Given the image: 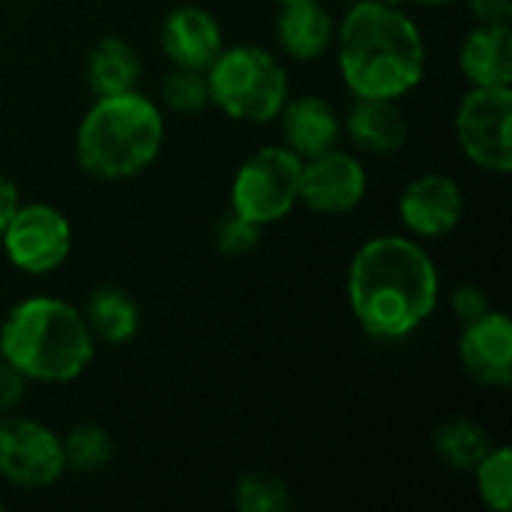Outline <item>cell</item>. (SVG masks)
Segmentation results:
<instances>
[{
  "mask_svg": "<svg viewBox=\"0 0 512 512\" xmlns=\"http://www.w3.org/2000/svg\"><path fill=\"white\" fill-rule=\"evenodd\" d=\"M348 306L372 339L396 342L420 330L441 297V273L411 234L366 240L348 267Z\"/></svg>",
  "mask_w": 512,
  "mask_h": 512,
  "instance_id": "obj_1",
  "label": "cell"
},
{
  "mask_svg": "<svg viewBox=\"0 0 512 512\" xmlns=\"http://www.w3.org/2000/svg\"><path fill=\"white\" fill-rule=\"evenodd\" d=\"M141 72L144 69H141L138 51L120 36L99 39L87 54V81H90V90L96 96H114V93L138 90Z\"/></svg>",
  "mask_w": 512,
  "mask_h": 512,
  "instance_id": "obj_18",
  "label": "cell"
},
{
  "mask_svg": "<svg viewBox=\"0 0 512 512\" xmlns=\"http://www.w3.org/2000/svg\"><path fill=\"white\" fill-rule=\"evenodd\" d=\"M165 141L162 108L141 90L96 96L75 132V159L96 180L117 183L147 171Z\"/></svg>",
  "mask_w": 512,
  "mask_h": 512,
  "instance_id": "obj_4",
  "label": "cell"
},
{
  "mask_svg": "<svg viewBox=\"0 0 512 512\" xmlns=\"http://www.w3.org/2000/svg\"><path fill=\"white\" fill-rule=\"evenodd\" d=\"M339 72L351 96L402 99L426 75V42L417 21L387 0L351 3L336 24Z\"/></svg>",
  "mask_w": 512,
  "mask_h": 512,
  "instance_id": "obj_2",
  "label": "cell"
},
{
  "mask_svg": "<svg viewBox=\"0 0 512 512\" xmlns=\"http://www.w3.org/2000/svg\"><path fill=\"white\" fill-rule=\"evenodd\" d=\"M465 216V192L459 180L441 171L414 177L399 195V219L411 237L438 240L459 228Z\"/></svg>",
  "mask_w": 512,
  "mask_h": 512,
  "instance_id": "obj_11",
  "label": "cell"
},
{
  "mask_svg": "<svg viewBox=\"0 0 512 512\" xmlns=\"http://www.w3.org/2000/svg\"><path fill=\"white\" fill-rule=\"evenodd\" d=\"M0 510H3V501H0Z\"/></svg>",
  "mask_w": 512,
  "mask_h": 512,
  "instance_id": "obj_33",
  "label": "cell"
},
{
  "mask_svg": "<svg viewBox=\"0 0 512 512\" xmlns=\"http://www.w3.org/2000/svg\"><path fill=\"white\" fill-rule=\"evenodd\" d=\"M276 39L291 60L309 63L333 45L336 24L330 12L321 6V0H294V3H282L279 9Z\"/></svg>",
  "mask_w": 512,
  "mask_h": 512,
  "instance_id": "obj_17",
  "label": "cell"
},
{
  "mask_svg": "<svg viewBox=\"0 0 512 512\" xmlns=\"http://www.w3.org/2000/svg\"><path fill=\"white\" fill-rule=\"evenodd\" d=\"M369 189L366 165L339 147L303 159L300 171V204L321 216H342L363 204Z\"/></svg>",
  "mask_w": 512,
  "mask_h": 512,
  "instance_id": "obj_10",
  "label": "cell"
},
{
  "mask_svg": "<svg viewBox=\"0 0 512 512\" xmlns=\"http://www.w3.org/2000/svg\"><path fill=\"white\" fill-rule=\"evenodd\" d=\"M477 483V495L483 507L492 512H510L512 507V450L507 444H495L471 471Z\"/></svg>",
  "mask_w": 512,
  "mask_h": 512,
  "instance_id": "obj_22",
  "label": "cell"
},
{
  "mask_svg": "<svg viewBox=\"0 0 512 512\" xmlns=\"http://www.w3.org/2000/svg\"><path fill=\"white\" fill-rule=\"evenodd\" d=\"M66 471L78 474H96L111 465L114 459V441L99 426H75L60 438Z\"/></svg>",
  "mask_w": 512,
  "mask_h": 512,
  "instance_id": "obj_21",
  "label": "cell"
},
{
  "mask_svg": "<svg viewBox=\"0 0 512 512\" xmlns=\"http://www.w3.org/2000/svg\"><path fill=\"white\" fill-rule=\"evenodd\" d=\"M456 141L483 171H512V87H471L456 108Z\"/></svg>",
  "mask_w": 512,
  "mask_h": 512,
  "instance_id": "obj_7",
  "label": "cell"
},
{
  "mask_svg": "<svg viewBox=\"0 0 512 512\" xmlns=\"http://www.w3.org/2000/svg\"><path fill=\"white\" fill-rule=\"evenodd\" d=\"M159 42L171 66H186V69H201V72H207V66L225 48V36H222L216 15L201 6L171 9L162 21Z\"/></svg>",
  "mask_w": 512,
  "mask_h": 512,
  "instance_id": "obj_13",
  "label": "cell"
},
{
  "mask_svg": "<svg viewBox=\"0 0 512 512\" xmlns=\"http://www.w3.org/2000/svg\"><path fill=\"white\" fill-rule=\"evenodd\" d=\"M492 447V435L480 423L465 417L450 420L435 432V453L453 471H474Z\"/></svg>",
  "mask_w": 512,
  "mask_h": 512,
  "instance_id": "obj_20",
  "label": "cell"
},
{
  "mask_svg": "<svg viewBox=\"0 0 512 512\" xmlns=\"http://www.w3.org/2000/svg\"><path fill=\"white\" fill-rule=\"evenodd\" d=\"M210 105L240 123H270L291 96L282 60L261 45H228L207 66Z\"/></svg>",
  "mask_w": 512,
  "mask_h": 512,
  "instance_id": "obj_5",
  "label": "cell"
},
{
  "mask_svg": "<svg viewBox=\"0 0 512 512\" xmlns=\"http://www.w3.org/2000/svg\"><path fill=\"white\" fill-rule=\"evenodd\" d=\"M27 378L0 357V414H9L21 399H24V390H27Z\"/></svg>",
  "mask_w": 512,
  "mask_h": 512,
  "instance_id": "obj_27",
  "label": "cell"
},
{
  "mask_svg": "<svg viewBox=\"0 0 512 512\" xmlns=\"http://www.w3.org/2000/svg\"><path fill=\"white\" fill-rule=\"evenodd\" d=\"M0 240L12 267L30 276H45L69 258L72 225L66 213H60L45 201L18 204Z\"/></svg>",
  "mask_w": 512,
  "mask_h": 512,
  "instance_id": "obj_8",
  "label": "cell"
},
{
  "mask_svg": "<svg viewBox=\"0 0 512 512\" xmlns=\"http://www.w3.org/2000/svg\"><path fill=\"white\" fill-rule=\"evenodd\" d=\"M162 102L177 111V114H195L210 105V87H207V72L201 69H186L174 66L162 78Z\"/></svg>",
  "mask_w": 512,
  "mask_h": 512,
  "instance_id": "obj_24",
  "label": "cell"
},
{
  "mask_svg": "<svg viewBox=\"0 0 512 512\" xmlns=\"http://www.w3.org/2000/svg\"><path fill=\"white\" fill-rule=\"evenodd\" d=\"M492 306H489V300H486V291H480L477 285H462V288H456V294H453V315L462 321V324H471V321H477L480 315H486Z\"/></svg>",
  "mask_w": 512,
  "mask_h": 512,
  "instance_id": "obj_26",
  "label": "cell"
},
{
  "mask_svg": "<svg viewBox=\"0 0 512 512\" xmlns=\"http://www.w3.org/2000/svg\"><path fill=\"white\" fill-rule=\"evenodd\" d=\"M351 3H360V0H351ZM387 3H399L402 6V0H387Z\"/></svg>",
  "mask_w": 512,
  "mask_h": 512,
  "instance_id": "obj_31",
  "label": "cell"
},
{
  "mask_svg": "<svg viewBox=\"0 0 512 512\" xmlns=\"http://www.w3.org/2000/svg\"><path fill=\"white\" fill-rule=\"evenodd\" d=\"M0 357L27 381L69 384L96 357V339L84 312L60 297H27L0 324Z\"/></svg>",
  "mask_w": 512,
  "mask_h": 512,
  "instance_id": "obj_3",
  "label": "cell"
},
{
  "mask_svg": "<svg viewBox=\"0 0 512 512\" xmlns=\"http://www.w3.org/2000/svg\"><path fill=\"white\" fill-rule=\"evenodd\" d=\"M18 189H15V183L12 180H6L3 174H0V234H3V228L9 225V219L15 216V210H18Z\"/></svg>",
  "mask_w": 512,
  "mask_h": 512,
  "instance_id": "obj_29",
  "label": "cell"
},
{
  "mask_svg": "<svg viewBox=\"0 0 512 512\" xmlns=\"http://www.w3.org/2000/svg\"><path fill=\"white\" fill-rule=\"evenodd\" d=\"M402 3H423V6H444V3H453V0H402Z\"/></svg>",
  "mask_w": 512,
  "mask_h": 512,
  "instance_id": "obj_30",
  "label": "cell"
},
{
  "mask_svg": "<svg viewBox=\"0 0 512 512\" xmlns=\"http://www.w3.org/2000/svg\"><path fill=\"white\" fill-rule=\"evenodd\" d=\"M342 132H348L351 144L369 156H393L408 141V120L396 99H372L354 96Z\"/></svg>",
  "mask_w": 512,
  "mask_h": 512,
  "instance_id": "obj_15",
  "label": "cell"
},
{
  "mask_svg": "<svg viewBox=\"0 0 512 512\" xmlns=\"http://www.w3.org/2000/svg\"><path fill=\"white\" fill-rule=\"evenodd\" d=\"M276 120L282 123L285 147L300 159H312L339 147L342 117L324 96H288Z\"/></svg>",
  "mask_w": 512,
  "mask_h": 512,
  "instance_id": "obj_14",
  "label": "cell"
},
{
  "mask_svg": "<svg viewBox=\"0 0 512 512\" xmlns=\"http://www.w3.org/2000/svg\"><path fill=\"white\" fill-rule=\"evenodd\" d=\"M84 321L96 342L105 345H123L138 333L141 315L135 300L120 288H99L90 294L84 306Z\"/></svg>",
  "mask_w": 512,
  "mask_h": 512,
  "instance_id": "obj_19",
  "label": "cell"
},
{
  "mask_svg": "<svg viewBox=\"0 0 512 512\" xmlns=\"http://www.w3.org/2000/svg\"><path fill=\"white\" fill-rule=\"evenodd\" d=\"M234 504L240 512H288L291 492L279 477L264 471H249L237 480Z\"/></svg>",
  "mask_w": 512,
  "mask_h": 512,
  "instance_id": "obj_23",
  "label": "cell"
},
{
  "mask_svg": "<svg viewBox=\"0 0 512 512\" xmlns=\"http://www.w3.org/2000/svg\"><path fill=\"white\" fill-rule=\"evenodd\" d=\"M471 15L480 24H510L512 0H468Z\"/></svg>",
  "mask_w": 512,
  "mask_h": 512,
  "instance_id": "obj_28",
  "label": "cell"
},
{
  "mask_svg": "<svg viewBox=\"0 0 512 512\" xmlns=\"http://www.w3.org/2000/svg\"><path fill=\"white\" fill-rule=\"evenodd\" d=\"M66 471L60 438L27 417L0 420V480L18 489H48Z\"/></svg>",
  "mask_w": 512,
  "mask_h": 512,
  "instance_id": "obj_9",
  "label": "cell"
},
{
  "mask_svg": "<svg viewBox=\"0 0 512 512\" xmlns=\"http://www.w3.org/2000/svg\"><path fill=\"white\" fill-rule=\"evenodd\" d=\"M459 363L465 375L483 387H510L512 381V321L507 312L489 309L471 324H462Z\"/></svg>",
  "mask_w": 512,
  "mask_h": 512,
  "instance_id": "obj_12",
  "label": "cell"
},
{
  "mask_svg": "<svg viewBox=\"0 0 512 512\" xmlns=\"http://www.w3.org/2000/svg\"><path fill=\"white\" fill-rule=\"evenodd\" d=\"M459 69L471 87H512L510 24H477L459 48Z\"/></svg>",
  "mask_w": 512,
  "mask_h": 512,
  "instance_id": "obj_16",
  "label": "cell"
},
{
  "mask_svg": "<svg viewBox=\"0 0 512 512\" xmlns=\"http://www.w3.org/2000/svg\"><path fill=\"white\" fill-rule=\"evenodd\" d=\"M276 3H279V6H282V3H294V0H276Z\"/></svg>",
  "mask_w": 512,
  "mask_h": 512,
  "instance_id": "obj_32",
  "label": "cell"
},
{
  "mask_svg": "<svg viewBox=\"0 0 512 512\" xmlns=\"http://www.w3.org/2000/svg\"><path fill=\"white\" fill-rule=\"evenodd\" d=\"M303 159L285 144L252 153L231 180V210L255 225H273L300 204Z\"/></svg>",
  "mask_w": 512,
  "mask_h": 512,
  "instance_id": "obj_6",
  "label": "cell"
},
{
  "mask_svg": "<svg viewBox=\"0 0 512 512\" xmlns=\"http://www.w3.org/2000/svg\"><path fill=\"white\" fill-rule=\"evenodd\" d=\"M261 225L237 216L234 210L216 225V249L228 258H240V255H249L258 243H261Z\"/></svg>",
  "mask_w": 512,
  "mask_h": 512,
  "instance_id": "obj_25",
  "label": "cell"
}]
</instances>
